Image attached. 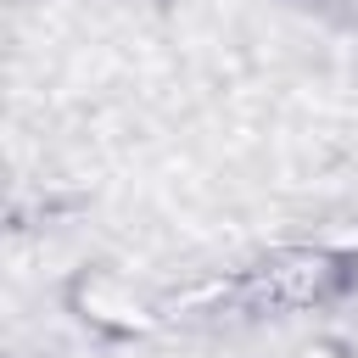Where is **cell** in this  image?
<instances>
[{
  "mask_svg": "<svg viewBox=\"0 0 358 358\" xmlns=\"http://www.w3.org/2000/svg\"><path fill=\"white\" fill-rule=\"evenodd\" d=\"M73 308H78L90 324L112 330V336H145V330H157L151 302H140L129 285H117V280H106V274L78 280V285H73Z\"/></svg>",
  "mask_w": 358,
  "mask_h": 358,
  "instance_id": "cell-1",
  "label": "cell"
},
{
  "mask_svg": "<svg viewBox=\"0 0 358 358\" xmlns=\"http://www.w3.org/2000/svg\"><path fill=\"white\" fill-rule=\"evenodd\" d=\"M336 280V257L324 246H302V252H280L274 263H263L257 285L280 302H313L324 285Z\"/></svg>",
  "mask_w": 358,
  "mask_h": 358,
  "instance_id": "cell-2",
  "label": "cell"
},
{
  "mask_svg": "<svg viewBox=\"0 0 358 358\" xmlns=\"http://www.w3.org/2000/svg\"><path fill=\"white\" fill-rule=\"evenodd\" d=\"M302 358H352L347 347H336V341H308L302 347Z\"/></svg>",
  "mask_w": 358,
  "mask_h": 358,
  "instance_id": "cell-3",
  "label": "cell"
}]
</instances>
